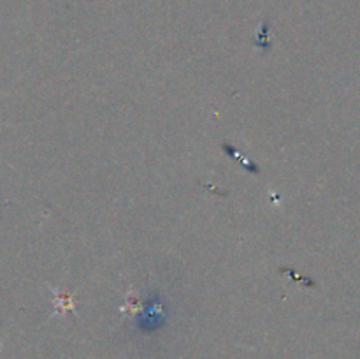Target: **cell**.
Masks as SVG:
<instances>
[{"label":"cell","mask_w":360,"mask_h":359,"mask_svg":"<svg viewBox=\"0 0 360 359\" xmlns=\"http://www.w3.org/2000/svg\"><path fill=\"white\" fill-rule=\"evenodd\" d=\"M55 299H56V308H62V310H67V308H74L72 303H70V296L67 294H56L55 291Z\"/></svg>","instance_id":"cell-1"}]
</instances>
